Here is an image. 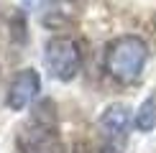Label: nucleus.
Wrapping results in <instances>:
<instances>
[{
  "instance_id": "f257e3e1",
  "label": "nucleus",
  "mask_w": 156,
  "mask_h": 153,
  "mask_svg": "<svg viewBox=\"0 0 156 153\" xmlns=\"http://www.w3.org/2000/svg\"><path fill=\"white\" fill-rule=\"evenodd\" d=\"M18 153H67L59 133V117L51 100L36 102L28 120L18 127L16 135Z\"/></svg>"
},
{
  "instance_id": "f03ea898",
  "label": "nucleus",
  "mask_w": 156,
  "mask_h": 153,
  "mask_svg": "<svg viewBox=\"0 0 156 153\" xmlns=\"http://www.w3.org/2000/svg\"><path fill=\"white\" fill-rule=\"evenodd\" d=\"M148 61V43L141 36L126 33L108 41L102 51V69L118 84H136Z\"/></svg>"
},
{
  "instance_id": "0eeeda50",
  "label": "nucleus",
  "mask_w": 156,
  "mask_h": 153,
  "mask_svg": "<svg viewBox=\"0 0 156 153\" xmlns=\"http://www.w3.org/2000/svg\"><path fill=\"white\" fill-rule=\"evenodd\" d=\"M72 153H100V145L90 143V140H80V143L74 145V151H72Z\"/></svg>"
},
{
  "instance_id": "20e7f679",
  "label": "nucleus",
  "mask_w": 156,
  "mask_h": 153,
  "mask_svg": "<svg viewBox=\"0 0 156 153\" xmlns=\"http://www.w3.org/2000/svg\"><path fill=\"white\" fill-rule=\"evenodd\" d=\"M128 105L113 102L100 115V145L110 153H123L128 143V127H131V115Z\"/></svg>"
},
{
  "instance_id": "423d86ee",
  "label": "nucleus",
  "mask_w": 156,
  "mask_h": 153,
  "mask_svg": "<svg viewBox=\"0 0 156 153\" xmlns=\"http://www.w3.org/2000/svg\"><path fill=\"white\" fill-rule=\"evenodd\" d=\"M133 125H136V130H141V133H151L156 127V94H148V97L138 105Z\"/></svg>"
},
{
  "instance_id": "7ed1b4c3",
  "label": "nucleus",
  "mask_w": 156,
  "mask_h": 153,
  "mask_svg": "<svg viewBox=\"0 0 156 153\" xmlns=\"http://www.w3.org/2000/svg\"><path fill=\"white\" fill-rule=\"evenodd\" d=\"M44 64L59 82H72L82 69V46L72 36H51L44 46Z\"/></svg>"
},
{
  "instance_id": "39448f33",
  "label": "nucleus",
  "mask_w": 156,
  "mask_h": 153,
  "mask_svg": "<svg viewBox=\"0 0 156 153\" xmlns=\"http://www.w3.org/2000/svg\"><path fill=\"white\" fill-rule=\"evenodd\" d=\"M38 89H41V76H38L36 69H21L16 76L10 79L8 92H5V105L10 110L21 112L38 97Z\"/></svg>"
}]
</instances>
